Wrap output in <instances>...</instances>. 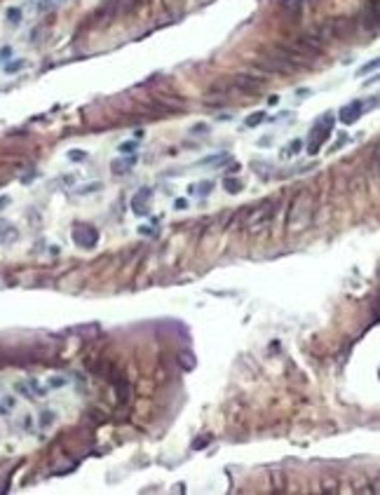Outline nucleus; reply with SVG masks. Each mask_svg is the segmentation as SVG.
Returning <instances> with one entry per match:
<instances>
[{"mask_svg": "<svg viewBox=\"0 0 380 495\" xmlns=\"http://www.w3.org/2000/svg\"><path fill=\"white\" fill-rule=\"evenodd\" d=\"M312 216V195L301 193L291 204V214H289V228L291 230H301L308 225Z\"/></svg>", "mask_w": 380, "mask_h": 495, "instance_id": "nucleus-1", "label": "nucleus"}, {"mask_svg": "<svg viewBox=\"0 0 380 495\" xmlns=\"http://www.w3.org/2000/svg\"><path fill=\"white\" fill-rule=\"evenodd\" d=\"M331 132H334V115H331V113H324V115H322L317 122H315V127H312V136H310L308 153H310V155L317 153L319 148H322L326 141H329Z\"/></svg>", "mask_w": 380, "mask_h": 495, "instance_id": "nucleus-2", "label": "nucleus"}, {"mask_svg": "<svg viewBox=\"0 0 380 495\" xmlns=\"http://www.w3.org/2000/svg\"><path fill=\"white\" fill-rule=\"evenodd\" d=\"M275 211H277V207H275L272 200L261 202L256 209H251L247 214V223L244 225H249V230H261V228H265V225L270 223V218L275 216Z\"/></svg>", "mask_w": 380, "mask_h": 495, "instance_id": "nucleus-3", "label": "nucleus"}, {"mask_svg": "<svg viewBox=\"0 0 380 495\" xmlns=\"http://www.w3.org/2000/svg\"><path fill=\"white\" fill-rule=\"evenodd\" d=\"M73 242L82 249H92V247H96V242H99V230L89 223L87 225L75 223V228H73Z\"/></svg>", "mask_w": 380, "mask_h": 495, "instance_id": "nucleus-4", "label": "nucleus"}, {"mask_svg": "<svg viewBox=\"0 0 380 495\" xmlns=\"http://www.w3.org/2000/svg\"><path fill=\"white\" fill-rule=\"evenodd\" d=\"M233 87L235 89H240V92H258L261 87H263V80H256V77H251V75H244V73H240V75H235L233 80Z\"/></svg>", "mask_w": 380, "mask_h": 495, "instance_id": "nucleus-5", "label": "nucleus"}, {"mask_svg": "<svg viewBox=\"0 0 380 495\" xmlns=\"http://www.w3.org/2000/svg\"><path fill=\"white\" fill-rule=\"evenodd\" d=\"M364 115V101H352L350 106L341 110V122L343 124H355L359 117Z\"/></svg>", "mask_w": 380, "mask_h": 495, "instance_id": "nucleus-6", "label": "nucleus"}, {"mask_svg": "<svg viewBox=\"0 0 380 495\" xmlns=\"http://www.w3.org/2000/svg\"><path fill=\"white\" fill-rule=\"evenodd\" d=\"M150 197H153V190L150 188H143V190H139V193L132 197V207H134V214H139V216H143V214H148L146 209V204L150 202Z\"/></svg>", "mask_w": 380, "mask_h": 495, "instance_id": "nucleus-7", "label": "nucleus"}, {"mask_svg": "<svg viewBox=\"0 0 380 495\" xmlns=\"http://www.w3.org/2000/svg\"><path fill=\"white\" fill-rule=\"evenodd\" d=\"M134 162H136V157H134V155H129L127 160H124V157L113 160V164H110V167H113V174H124V171H129L134 167Z\"/></svg>", "mask_w": 380, "mask_h": 495, "instance_id": "nucleus-8", "label": "nucleus"}, {"mask_svg": "<svg viewBox=\"0 0 380 495\" xmlns=\"http://www.w3.org/2000/svg\"><path fill=\"white\" fill-rule=\"evenodd\" d=\"M179 364L183 371H193L195 366H197V359H195V355L190 350H183V352H179Z\"/></svg>", "mask_w": 380, "mask_h": 495, "instance_id": "nucleus-9", "label": "nucleus"}, {"mask_svg": "<svg viewBox=\"0 0 380 495\" xmlns=\"http://www.w3.org/2000/svg\"><path fill=\"white\" fill-rule=\"evenodd\" d=\"M0 240L5 242V244H7V242H14V240H16V230L7 223V221H0Z\"/></svg>", "mask_w": 380, "mask_h": 495, "instance_id": "nucleus-10", "label": "nucleus"}, {"mask_svg": "<svg viewBox=\"0 0 380 495\" xmlns=\"http://www.w3.org/2000/svg\"><path fill=\"white\" fill-rule=\"evenodd\" d=\"M211 190H214V183H211V181H202V183H195V186H190V193H193V195H202V197H207Z\"/></svg>", "mask_w": 380, "mask_h": 495, "instance_id": "nucleus-11", "label": "nucleus"}, {"mask_svg": "<svg viewBox=\"0 0 380 495\" xmlns=\"http://www.w3.org/2000/svg\"><path fill=\"white\" fill-rule=\"evenodd\" d=\"M115 387H117V402L124 404L129 399V385H127L124 380H115Z\"/></svg>", "mask_w": 380, "mask_h": 495, "instance_id": "nucleus-12", "label": "nucleus"}, {"mask_svg": "<svg viewBox=\"0 0 380 495\" xmlns=\"http://www.w3.org/2000/svg\"><path fill=\"white\" fill-rule=\"evenodd\" d=\"M230 160V155H225V153H221V155H209V157H204V160H200V164L204 167V164H223V162H228Z\"/></svg>", "mask_w": 380, "mask_h": 495, "instance_id": "nucleus-13", "label": "nucleus"}, {"mask_svg": "<svg viewBox=\"0 0 380 495\" xmlns=\"http://www.w3.org/2000/svg\"><path fill=\"white\" fill-rule=\"evenodd\" d=\"M223 188H225V190H228L230 195H237V193L242 190V183L237 181V178H225V181H223Z\"/></svg>", "mask_w": 380, "mask_h": 495, "instance_id": "nucleus-14", "label": "nucleus"}, {"mask_svg": "<svg viewBox=\"0 0 380 495\" xmlns=\"http://www.w3.org/2000/svg\"><path fill=\"white\" fill-rule=\"evenodd\" d=\"M54 420H56L54 411H42V413H40V427H49Z\"/></svg>", "mask_w": 380, "mask_h": 495, "instance_id": "nucleus-15", "label": "nucleus"}, {"mask_svg": "<svg viewBox=\"0 0 380 495\" xmlns=\"http://www.w3.org/2000/svg\"><path fill=\"white\" fill-rule=\"evenodd\" d=\"M263 120H265V113L263 110H258V113H254V115H249L247 120H244V124H247V127H258Z\"/></svg>", "mask_w": 380, "mask_h": 495, "instance_id": "nucleus-16", "label": "nucleus"}, {"mask_svg": "<svg viewBox=\"0 0 380 495\" xmlns=\"http://www.w3.org/2000/svg\"><path fill=\"white\" fill-rule=\"evenodd\" d=\"M303 148V141L301 139H296V141H291L287 148H284V157H291V155H296L298 150Z\"/></svg>", "mask_w": 380, "mask_h": 495, "instance_id": "nucleus-17", "label": "nucleus"}, {"mask_svg": "<svg viewBox=\"0 0 380 495\" xmlns=\"http://www.w3.org/2000/svg\"><path fill=\"white\" fill-rule=\"evenodd\" d=\"M7 21L12 23V26H16V23L21 21V9H16V7L7 9Z\"/></svg>", "mask_w": 380, "mask_h": 495, "instance_id": "nucleus-18", "label": "nucleus"}, {"mask_svg": "<svg viewBox=\"0 0 380 495\" xmlns=\"http://www.w3.org/2000/svg\"><path fill=\"white\" fill-rule=\"evenodd\" d=\"M68 160H70V162H82V160H87V153H85V150H70Z\"/></svg>", "mask_w": 380, "mask_h": 495, "instance_id": "nucleus-19", "label": "nucleus"}, {"mask_svg": "<svg viewBox=\"0 0 380 495\" xmlns=\"http://www.w3.org/2000/svg\"><path fill=\"white\" fill-rule=\"evenodd\" d=\"M376 68H378V59H373V61L364 63V66H362V68L357 70V75H366V73H369V70H376Z\"/></svg>", "mask_w": 380, "mask_h": 495, "instance_id": "nucleus-20", "label": "nucleus"}, {"mask_svg": "<svg viewBox=\"0 0 380 495\" xmlns=\"http://www.w3.org/2000/svg\"><path fill=\"white\" fill-rule=\"evenodd\" d=\"M134 150H136V141H127V143L120 146V153L122 155H134Z\"/></svg>", "mask_w": 380, "mask_h": 495, "instance_id": "nucleus-21", "label": "nucleus"}, {"mask_svg": "<svg viewBox=\"0 0 380 495\" xmlns=\"http://www.w3.org/2000/svg\"><path fill=\"white\" fill-rule=\"evenodd\" d=\"M23 66H26V61H23V59H19V61L7 63V66H5V70H7V73H16V70H21Z\"/></svg>", "mask_w": 380, "mask_h": 495, "instance_id": "nucleus-22", "label": "nucleus"}, {"mask_svg": "<svg viewBox=\"0 0 380 495\" xmlns=\"http://www.w3.org/2000/svg\"><path fill=\"white\" fill-rule=\"evenodd\" d=\"M190 134H195V136H200V134H209V124H195L193 129H190Z\"/></svg>", "mask_w": 380, "mask_h": 495, "instance_id": "nucleus-23", "label": "nucleus"}, {"mask_svg": "<svg viewBox=\"0 0 380 495\" xmlns=\"http://www.w3.org/2000/svg\"><path fill=\"white\" fill-rule=\"evenodd\" d=\"M16 392H21L23 397H28V399H31V390H28V385H23V383H19V385H16Z\"/></svg>", "mask_w": 380, "mask_h": 495, "instance_id": "nucleus-24", "label": "nucleus"}, {"mask_svg": "<svg viewBox=\"0 0 380 495\" xmlns=\"http://www.w3.org/2000/svg\"><path fill=\"white\" fill-rule=\"evenodd\" d=\"M99 188H101V183H89V186H85L82 190H80V193H96Z\"/></svg>", "mask_w": 380, "mask_h": 495, "instance_id": "nucleus-25", "label": "nucleus"}, {"mask_svg": "<svg viewBox=\"0 0 380 495\" xmlns=\"http://www.w3.org/2000/svg\"><path fill=\"white\" fill-rule=\"evenodd\" d=\"M66 385V378H49V387H61Z\"/></svg>", "mask_w": 380, "mask_h": 495, "instance_id": "nucleus-26", "label": "nucleus"}, {"mask_svg": "<svg viewBox=\"0 0 380 495\" xmlns=\"http://www.w3.org/2000/svg\"><path fill=\"white\" fill-rule=\"evenodd\" d=\"M9 54H12V49H9V47H2V49H0V61H7Z\"/></svg>", "mask_w": 380, "mask_h": 495, "instance_id": "nucleus-27", "label": "nucleus"}, {"mask_svg": "<svg viewBox=\"0 0 380 495\" xmlns=\"http://www.w3.org/2000/svg\"><path fill=\"white\" fill-rule=\"evenodd\" d=\"M174 207H176V209H188V200H176V202H174Z\"/></svg>", "mask_w": 380, "mask_h": 495, "instance_id": "nucleus-28", "label": "nucleus"}, {"mask_svg": "<svg viewBox=\"0 0 380 495\" xmlns=\"http://www.w3.org/2000/svg\"><path fill=\"white\" fill-rule=\"evenodd\" d=\"M207 444H209V439H197V441H195V444H193V449H202V446H207Z\"/></svg>", "mask_w": 380, "mask_h": 495, "instance_id": "nucleus-29", "label": "nucleus"}, {"mask_svg": "<svg viewBox=\"0 0 380 495\" xmlns=\"http://www.w3.org/2000/svg\"><path fill=\"white\" fill-rule=\"evenodd\" d=\"M9 202V197H0V209H5V204Z\"/></svg>", "mask_w": 380, "mask_h": 495, "instance_id": "nucleus-30", "label": "nucleus"}]
</instances>
